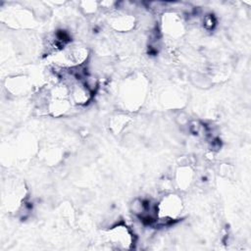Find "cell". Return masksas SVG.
Masks as SVG:
<instances>
[{
	"instance_id": "6da1fadb",
	"label": "cell",
	"mask_w": 251,
	"mask_h": 251,
	"mask_svg": "<svg viewBox=\"0 0 251 251\" xmlns=\"http://www.w3.org/2000/svg\"><path fill=\"white\" fill-rule=\"evenodd\" d=\"M109 244L116 249H130L135 243L133 231L123 224H117L108 230Z\"/></svg>"
},
{
	"instance_id": "7a4b0ae2",
	"label": "cell",
	"mask_w": 251,
	"mask_h": 251,
	"mask_svg": "<svg viewBox=\"0 0 251 251\" xmlns=\"http://www.w3.org/2000/svg\"><path fill=\"white\" fill-rule=\"evenodd\" d=\"M124 89L122 91V95H123V99L124 101L126 99V102L125 103V105H126L127 107H129L130 105V109H136L137 107L140 106V104H142L143 101V97L145 95V93L143 92L145 87L142 84V81L140 82L137 79H134L133 81L129 80L126 83V86L124 85Z\"/></svg>"
},
{
	"instance_id": "3957f363",
	"label": "cell",
	"mask_w": 251,
	"mask_h": 251,
	"mask_svg": "<svg viewBox=\"0 0 251 251\" xmlns=\"http://www.w3.org/2000/svg\"><path fill=\"white\" fill-rule=\"evenodd\" d=\"M110 24L116 30L125 32L133 28L135 20L134 17L124 11L122 13H118L117 15H113V17L110 19Z\"/></svg>"
},
{
	"instance_id": "277c9868",
	"label": "cell",
	"mask_w": 251,
	"mask_h": 251,
	"mask_svg": "<svg viewBox=\"0 0 251 251\" xmlns=\"http://www.w3.org/2000/svg\"><path fill=\"white\" fill-rule=\"evenodd\" d=\"M189 79L192 84L201 89H207L212 86V78L207 75L200 72H192L189 75Z\"/></svg>"
},
{
	"instance_id": "5b68a950",
	"label": "cell",
	"mask_w": 251,
	"mask_h": 251,
	"mask_svg": "<svg viewBox=\"0 0 251 251\" xmlns=\"http://www.w3.org/2000/svg\"><path fill=\"white\" fill-rule=\"evenodd\" d=\"M176 181L178 182L179 186L186 187L189 186L191 180H192V172L189 167H181L179 168V172L176 174Z\"/></svg>"
}]
</instances>
